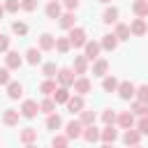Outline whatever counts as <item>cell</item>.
I'll return each mask as SVG.
<instances>
[{"label": "cell", "instance_id": "cell-1", "mask_svg": "<svg viewBox=\"0 0 148 148\" xmlns=\"http://www.w3.org/2000/svg\"><path fill=\"white\" fill-rule=\"evenodd\" d=\"M56 79H58V83H60V86L72 88L76 76H74V69H72V67H60V69H58V74H56Z\"/></svg>", "mask_w": 148, "mask_h": 148}, {"label": "cell", "instance_id": "cell-2", "mask_svg": "<svg viewBox=\"0 0 148 148\" xmlns=\"http://www.w3.org/2000/svg\"><path fill=\"white\" fill-rule=\"evenodd\" d=\"M69 42H72V46H74V49L86 46V42H88L86 30H83V28H72V30H69Z\"/></svg>", "mask_w": 148, "mask_h": 148}, {"label": "cell", "instance_id": "cell-3", "mask_svg": "<svg viewBox=\"0 0 148 148\" xmlns=\"http://www.w3.org/2000/svg\"><path fill=\"white\" fill-rule=\"evenodd\" d=\"M72 88H74V92H76V95H88V92L92 90V83H90V79H88V76H76Z\"/></svg>", "mask_w": 148, "mask_h": 148}, {"label": "cell", "instance_id": "cell-4", "mask_svg": "<svg viewBox=\"0 0 148 148\" xmlns=\"http://www.w3.org/2000/svg\"><path fill=\"white\" fill-rule=\"evenodd\" d=\"M116 92L120 95V99H132V97L136 95V86H134V83H130V81H120Z\"/></svg>", "mask_w": 148, "mask_h": 148}, {"label": "cell", "instance_id": "cell-5", "mask_svg": "<svg viewBox=\"0 0 148 148\" xmlns=\"http://www.w3.org/2000/svg\"><path fill=\"white\" fill-rule=\"evenodd\" d=\"M106 74H109V60H106V58H97V60H92V76L104 79Z\"/></svg>", "mask_w": 148, "mask_h": 148}, {"label": "cell", "instance_id": "cell-6", "mask_svg": "<svg viewBox=\"0 0 148 148\" xmlns=\"http://www.w3.org/2000/svg\"><path fill=\"white\" fill-rule=\"evenodd\" d=\"M39 113V104L35 102V99H25L23 104H21V116L23 118H35Z\"/></svg>", "mask_w": 148, "mask_h": 148}, {"label": "cell", "instance_id": "cell-7", "mask_svg": "<svg viewBox=\"0 0 148 148\" xmlns=\"http://www.w3.org/2000/svg\"><path fill=\"white\" fill-rule=\"evenodd\" d=\"M83 49H86V53H83V56H86L88 60H97V58H99V51H102V44H99V42H95V39H92V42L88 39Z\"/></svg>", "mask_w": 148, "mask_h": 148}, {"label": "cell", "instance_id": "cell-8", "mask_svg": "<svg viewBox=\"0 0 148 148\" xmlns=\"http://www.w3.org/2000/svg\"><path fill=\"white\" fill-rule=\"evenodd\" d=\"M67 109H69V113H81V111L86 109L83 95H74V97H69V99H67Z\"/></svg>", "mask_w": 148, "mask_h": 148}, {"label": "cell", "instance_id": "cell-9", "mask_svg": "<svg viewBox=\"0 0 148 148\" xmlns=\"http://www.w3.org/2000/svg\"><path fill=\"white\" fill-rule=\"evenodd\" d=\"M65 130H67L65 134H67L69 139H79V136H83V125H81V120H69Z\"/></svg>", "mask_w": 148, "mask_h": 148}, {"label": "cell", "instance_id": "cell-10", "mask_svg": "<svg viewBox=\"0 0 148 148\" xmlns=\"http://www.w3.org/2000/svg\"><path fill=\"white\" fill-rule=\"evenodd\" d=\"M123 141H125V146H139V141H141V132L139 130H134V127H130V130H125V134H123Z\"/></svg>", "mask_w": 148, "mask_h": 148}, {"label": "cell", "instance_id": "cell-11", "mask_svg": "<svg viewBox=\"0 0 148 148\" xmlns=\"http://www.w3.org/2000/svg\"><path fill=\"white\" fill-rule=\"evenodd\" d=\"M44 12H46V16H49V18H53V21H56V18H60V16H62V5H60V0H51V2L46 5V9H44Z\"/></svg>", "mask_w": 148, "mask_h": 148}, {"label": "cell", "instance_id": "cell-12", "mask_svg": "<svg viewBox=\"0 0 148 148\" xmlns=\"http://www.w3.org/2000/svg\"><path fill=\"white\" fill-rule=\"evenodd\" d=\"M72 69H74V74L86 76V72H88V58H86V56H74V65H72Z\"/></svg>", "mask_w": 148, "mask_h": 148}, {"label": "cell", "instance_id": "cell-13", "mask_svg": "<svg viewBox=\"0 0 148 148\" xmlns=\"http://www.w3.org/2000/svg\"><path fill=\"white\" fill-rule=\"evenodd\" d=\"M18 118H21V111H16V109H5V113H2V123L7 127L18 125Z\"/></svg>", "mask_w": 148, "mask_h": 148}, {"label": "cell", "instance_id": "cell-14", "mask_svg": "<svg viewBox=\"0 0 148 148\" xmlns=\"http://www.w3.org/2000/svg\"><path fill=\"white\" fill-rule=\"evenodd\" d=\"M18 141L25 146V143H35L37 141V130L35 127H23L21 132H18Z\"/></svg>", "mask_w": 148, "mask_h": 148}, {"label": "cell", "instance_id": "cell-15", "mask_svg": "<svg viewBox=\"0 0 148 148\" xmlns=\"http://www.w3.org/2000/svg\"><path fill=\"white\" fill-rule=\"evenodd\" d=\"M83 139L88 143H97L102 139V130H97L95 125H88V127H83Z\"/></svg>", "mask_w": 148, "mask_h": 148}, {"label": "cell", "instance_id": "cell-16", "mask_svg": "<svg viewBox=\"0 0 148 148\" xmlns=\"http://www.w3.org/2000/svg\"><path fill=\"white\" fill-rule=\"evenodd\" d=\"M130 30H132V35H134V37H141V35H146V32H148V25H146V21H143V18H134V21L130 23Z\"/></svg>", "mask_w": 148, "mask_h": 148}, {"label": "cell", "instance_id": "cell-17", "mask_svg": "<svg viewBox=\"0 0 148 148\" xmlns=\"http://www.w3.org/2000/svg\"><path fill=\"white\" fill-rule=\"evenodd\" d=\"M5 62H7V67H9V69H18V67L23 65V58H21L16 51H7V56H5Z\"/></svg>", "mask_w": 148, "mask_h": 148}, {"label": "cell", "instance_id": "cell-18", "mask_svg": "<svg viewBox=\"0 0 148 148\" xmlns=\"http://www.w3.org/2000/svg\"><path fill=\"white\" fill-rule=\"evenodd\" d=\"M118 125H120L123 130L134 127V113H132V111H120V113H118Z\"/></svg>", "mask_w": 148, "mask_h": 148}, {"label": "cell", "instance_id": "cell-19", "mask_svg": "<svg viewBox=\"0 0 148 148\" xmlns=\"http://www.w3.org/2000/svg\"><path fill=\"white\" fill-rule=\"evenodd\" d=\"M132 12L136 14V18H148V0H134Z\"/></svg>", "mask_w": 148, "mask_h": 148}, {"label": "cell", "instance_id": "cell-20", "mask_svg": "<svg viewBox=\"0 0 148 148\" xmlns=\"http://www.w3.org/2000/svg\"><path fill=\"white\" fill-rule=\"evenodd\" d=\"M58 23H60V28H62V30H72V28H74V23H76L74 12H65V14L58 18Z\"/></svg>", "mask_w": 148, "mask_h": 148}, {"label": "cell", "instance_id": "cell-21", "mask_svg": "<svg viewBox=\"0 0 148 148\" xmlns=\"http://www.w3.org/2000/svg\"><path fill=\"white\" fill-rule=\"evenodd\" d=\"M37 49H42V51H53V49H56V37L49 35V32H44V35L39 37V46H37Z\"/></svg>", "mask_w": 148, "mask_h": 148}, {"label": "cell", "instance_id": "cell-22", "mask_svg": "<svg viewBox=\"0 0 148 148\" xmlns=\"http://www.w3.org/2000/svg\"><path fill=\"white\" fill-rule=\"evenodd\" d=\"M118 42H120V39L116 37V32H109V35H104V37H102V42H99V44H102V49H104V51H113V49L118 46Z\"/></svg>", "mask_w": 148, "mask_h": 148}, {"label": "cell", "instance_id": "cell-23", "mask_svg": "<svg viewBox=\"0 0 148 148\" xmlns=\"http://www.w3.org/2000/svg\"><path fill=\"white\" fill-rule=\"evenodd\" d=\"M118 83H120V81H118L116 76L106 74V76L102 79V90H104V92H116V90H118Z\"/></svg>", "mask_w": 148, "mask_h": 148}, {"label": "cell", "instance_id": "cell-24", "mask_svg": "<svg viewBox=\"0 0 148 148\" xmlns=\"http://www.w3.org/2000/svg\"><path fill=\"white\" fill-rule=\"evenodd\" d=\"M21 95H23V86L18 81H9L7 83V97L9 99H18Z\"/></svg>", "mask_w": 148, "mask_h": 148}, {"label": "cell", "instance_id": "cell-25", "mask_svg": "<svg viewBox=\"0 0 148 148\" xmlns=\"http://www.w3.org/2000/svg\"><path fill=\"white\" fill-rule=\"evenodd\" d=\"M51 97L56 99V104H67V99H69L72 95H69V88H65V86H58V88H56V92H53Z\"/></svg>", "mask_w": 148, "mask_h": 148}, {"label": "cell", "instance_id": "cell-26", "mask_svg": "<svg viewBox=\"0 0 148 148\" xmlns=\"http://www.w3.org/2000/svg\"><path fill=\"white\" fill-rule=\"evenodd\" d=\"M118 139V130L113 127V125H104V130H102V141L104 143H113Z\"/></svg>", "mask_w": 148, "mask_h": 148}, {"label": "cell", "instance_id": "cell-27", "mask_svg": "<svg viewBox=\"0 0 148 148\" xmlns=\"http://www.w3.org/2000/svg\"><path fill=\"white\" fill-rule=\"evenodd\" d=\"M25 62L28 65H39L42 62V49H28L25 51Z\"/></svg>", "mask_w": 148, "mask_h": 148}, {"label": "cell", "instance_id": "cell-28", "mask_svg": "<svg viewBox=\"0 0 148 148\" xmlns=\"http://www.w3.org/2000/svg\"><path fill=\"white\" fill-rule=\"evenodd\" d=\"M130 35H132V30H130L127 23H116V37H118L120 42H127Z\"/></svg>", "mask_w": 148, "mask_h": 148}, {"label": "cell", "instance_id": "cell-29", "mask_svg": "<svg viewBox=\"0 0 148 148\" xmlns=\"http://www.w3.org/2000/svg\"><path fill=\"white\" fill-rule=\"evenodd\" d=\"M95 118H97V113H95V111H88V109H83V111L79 113V120H81V125H83V127L95 125Z\"/></svg>", "mask_w": 148, "mask_h": 148}, {"label": "cell", "instance_id": "cell-30", "mask_svg": "<svg viewBox=\"0 0 148 148\" xmlns=\"http://www.w3.org/2000/svg\"><path fill=\"white\" fill-rule=\"evenodd\" d=\"M130 111H132L134 116H139V118H143V116H148V104H143V102H139V99H134V102H132V106H130Z\"/></svg>", "mask_w": 148, "mask_h": 148}, {"label": "cell", "instance_id": "cell-31", "mask_svg": "<svg viewBox=\"0 0 148 148\" xmlns=\"http://www.w3.org/2000/svg\"><path fill=\"white\" fill-rule=\"evenodd\" d=\"M102 21L109 23V25H111V23H118V9H116V7H106L104 14H102Z\"/></svg>", "mask_w": 148, "mask_h": 148}, {"label": "cell", "instance_id": "cell-32", "mask_svg": "<svg viewBox=\"0 0 148 148\" xmlns=\"http://www.w3.org/2000/svg\"><path fill=\"white\" fill-rule=\"evenodd\" d=\"M56 88H58V86H56V81H53V79H46V81H42V83H39V92H44L46 97H51V95L56 92Z\"/></svg>", "mask_w": 148, "mask_h": 148}, {"label": "cell", "instance_id": "cell-33", "mask_svg": "<svg viewBox=\"0 0 148 148\" xmlns=\"http://www.w3.org/2000/svg\"><path fill=\"white\" fill-rule=\"evenodd\" d=\"M39 111L46 113V116H49V113H56V99H53V97L42 99V102H39Z\"/></svg>", "mask_w": 148, "mask_h": 148}, {"label": "cell", "instance_id": "cell-34", "mask_svg": "<svg viewBox=\"0 0 148 148\" xmlns=\"http://www.w3.org/2000/svg\"><path fill=\"white\" fill-rule=\"evenodd\" d=\"M69 49H72L69 37H56V51H58V53H67Z\"/></svg>", "mask_w": 148, "mask_h": 148}, {"label": "cell", "instance_id": "cell-35", "mask_svg": "<svg viewBox=\"0 0 148 148\" xmlns=\"http://www.w3.org/2000/svg\"><path fill=\"white\" fill-rule=\"evenodd\" d=\"M58 127H62V118L58 113H49L46 116V130H58Z\"/></svg>", "mask_w": 148, "mask_h": 148}, {"label": "cell", "instance_id": "cell-36", "mask_svg": "<svg viewBox=\"0 0 148 148\" xmlns=\"http://www.w3.org/2000/svg\"><path fill=\"white\" fill-rule=\"evenodd\" d=\"M102 123H104V125H116V123H118V113H116L113 109L102 111Z\"/></svg>", "mask_w": 148, "mask_h": 148}, {"label": "cell", "instance_id": "cell-37", "mask_svg": "<svg viewBox=\"0 0 148 148\" xmlns=\"http://www.w3.org/2000/svg\"><path fill=\"white\" fill-rule=\"evenodd\" d=\"M53 148H69V136L67 134H56L53 141H51Z\"/></svg>", "mask_w": 148, "mask_h": 148}, {"label": "cell", "instance_id": "cell-38", "mask_svg": "<svg viewBox=\"0 0 148 148\" xmlns=\"http://www.w3.org/2000/svg\"><path fill=\"white\" fill-rule=\"evenodd\" d=\"M12 32L18 35V37H25V35H28V25H25L23 21H14V23H12Z\"/></svg>", "mask_w": 148, "mask_h": 148}, {"label": "cell", "instance_id": "cell-39", "mask_svg": "<svg viewBox=\"0 0 148 148\" xmlns=\"http://www.w3.org/2000/svg\"><path fill=\"white\" fill-rule=\"evenodd\" d=\"M42 74H44L46 79H56V74H58V67H56V62H46V65L42 67Z\"/></svg>", "mask_w": 148, "mask_h": 148}, {"label": "cell", "instance_id": "cell-40", "mask_svg": "<svg viewBox=\"0 0 148 148\" xmlns=\"http://www.w3.org/2000/svg\"><path fill=\"white\" fill-rule=\"evenodd\" d=\"M5 9H7L9 14H16V12L21 9V0H5Z\"/></svg>", "mask_w": 148, "mask_h": 148}, {"label": "cell", "instance_id": "cell-41", "mask_svg": "<svg viewBox=\"0 0 148 148\" xmlns=\"http://www.w3.org/2000/svg\"><path fill=\"white\" fill-rule=\"evenodd\" d=\"M139 102H143V104H148V86H139L136 88V95H134Z\"/></svg>", "mask_w": 148, "mask_h": 148}, {"label": "cell", "instance_id": "cell-42", "mask_svg": "<svg viewBox=\"0 0 148 148\" xmlns=\"http://www.w3.org/2000/svg\"><path fill=\"white\" fill-rule=\"evenodd\" d=\"M21 9L23 12H35L37 9V0H21Z\"/></svg>", "mask_w": 148, "mask_h": 148}, {"label": "cell", "instance_id": "cell-43", "mask_svg": "<svg viewBox=\"0 0 148 148\" xmlns=\"http://www.w3.org/2000/svg\"><path fill=\"white\" fill-rule=\"evenodd\" d=\"M136 130L141 132V136H146V134H148V116H143V118L136 123Z\"/></svg>", "mask_w": 148, "mask_h": 148}, {"label": "cell", "instance_id": "cell-44", "mask_svg": "<svg viewBox=\"0 0 148 148\" xmlns=\"http://www.w3.org/2000/svg\"><path fill=\"white\" fill-rule=\"evenodd\" d=\"M9 81V67H0V86H7Z\"/></svg>", "mask_w": 148, "mask_h": 148}, {"label": "cell", "instance_id": "cell-45", "mask_svg": "<svg viewBox=\"0 0 148 148\" xmlns=\"http://www.w3.org/2000/svg\"><path fill=\"white\" fill-rule=\"evenodd\" d=\"M7 51H9V37L0 35V53H7Z\"/></svg>", "mask_w": 148, "mask_h": 148}, {"label": "cell", "instance_id": "cell-46", "mask_svg": "<svg viewBox=\"0 0 148 148\" xmlns=\"http://www.w3.org/2000/svg\"><path fill=\"white\" fill-rule=\"evenodd\" d=\"M62 5H65L67 12H74V9L79 7V0H62Z\"/></svg>", "mask_w": 148, "mask_h": 148}, {"label": "cell", "instance_id": "cell-47", "mask_svg": "<svg viewBox=\"0 0 148 148\" xmlns=\"http://www.w3.org/2000/svg\"><path fill=\"white\" fill-rule=\"evenodd\" d=\"M23 148H37V143H25Z\"/></svg>", "mask_w": 148, "mask_h": 148}, {"label": "cell", "instance_id": "cell-48", "mask_svg": "<svg viewBox=\"0 0 148 148\" xmlns=\"http://www.w3.org/2000/svg\"><path fill=\"white\" fill-rule=\"evenodd\" d=\"M5 12H7V9H5V5H2V2H0V16H2V14H5Z\"/></svg>", "mask_w": 148, "mask_h": 148}, {"label": "cell", "instance_id": "cell-49", "mask_svg": "<svg viewBox=\"0 0 148 148\" xmlns=\"http://www.w3.org/2000/svg\"><path fill=\"white\" fill-rule=\"evenodd\" d=\"M102 148H113V143H104V146H102Z\"/></svg>", "mask_w": 148, "mask_h": 148}, {"label": "cell", "instance_id": "cell-50", "mask_svg": "<svg viewBox=\"0 0 148 148\" xmlns=\"http://www.w3.org/2000/svg\"><path fill=\"white\" fill-rule=\"evenodd\" d=\"M99 2H111V0H99Z\"/></svg>", "mask_w": 148, "mask_h": 148}, {"label": "cell", "instance_id": "cell-51", "mask_svg": "<svg viewBox=\"0 0 148 148\" xmlns=\"http://www.w3.org/2000/svg\"><path fill=\"white\" fill-rule=\"evenodd\" d=\"M132 148H141V146H132Z\"/></svg>", "mask_w": 148, "mask_h": 148}]
</instances>
